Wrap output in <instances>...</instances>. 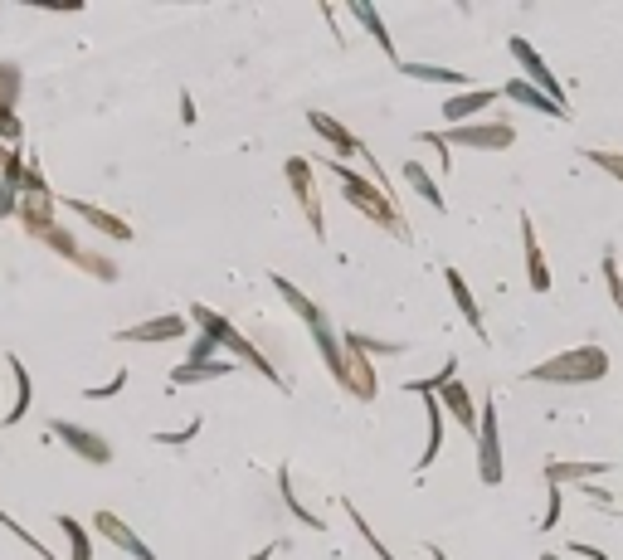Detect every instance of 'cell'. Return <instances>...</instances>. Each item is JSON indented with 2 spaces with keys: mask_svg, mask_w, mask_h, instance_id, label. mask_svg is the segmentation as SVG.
Listing matches in <instances>:
<instances>
[{
  "mask_svg": "<svg viewBox=\"0 0 623 560\" xmlns=\"http://www.w3.org/2000/svg\"><path fill=\"white\" fill-rule=\"evenodd\" d=\"M322 171L341 181V195H346V205H356V210H361L370 224H380V229H385V234H395V239H409V224H404L400 205H395V195L380 186V181H370V176L351 171L346 161H331V156H322Z\"/></svg>",
  "mask_w": 623,
  "mask_h": 560,
  "instance_id": "6da1fadb",
  "label": "cell"
},
{
  "mask_svg": "<svg viewBox=\"0 0 623 560\" xmlns=\"http://www.w3.org/2000/svg\"><path fill=\"white\" fill-rule=\"evenodd\" d=\"M190 317L200 322V332H205V336H215V341H220V351H229V356H234L239 366H249V371L263 375L268 385H278V390H283V375H278V366H273V361H268V356L258 351L254 341H249V336L234 327V322H229V312H215V307L195 302V307H190Z\"/></svg>",
  "mask_w": 623,
  "mask_h": 560,
  "instance_id": "7a4b0ae2",
  "label": "cell"
},
{
  "mask_svg": "<svg viewBox=\"0 0 623 560\" xmlns=\"http://www.w3.org/2000/svg\"><path fill=\"white\" fill-rule=\"evenodd\" d=\"M531 380L536 385H594L609 375V351L604 346H575V351H555L546 361L531 366Z\"/></svg>",
  "mask_w": 623,
  "mask_h": 560,
  "instance_id": "3957f363",
  "label": "cell"
},
{
  "mask_svg": "<svg viewBox=\"0 0 623 560\" xmlns=\"http://www.w3.org/2000/svg\"><path fill=\"white\" fill-rule=\"evenodd\" d=\"M20 93H25V69L15 59H0V147H15V151L25 142Z\"/></svg>",
  "mask_w": 623,
  "mask_h": 560,
  "instance_id": "277c9868",
  "label": "cell"
},
{
  "mask_svg": "<svg viewBox=\"0 0 623 560\" xmlns=\"http://www.w3.org/2000/svg\"><path fill=\"white\" fill-rule=\"evenodd\" d=\"M477 478L482 487H502L507 478V463H502V434H497V405L487 400L482 405V419H477Z\"/></svg>",
  "mask_w": 623,
  "mask_h": 560,
  "instance_id": "5b68a950",
  "label": "cell"
},
{
  "mask_svg": "<svg viewBox=\"0 0 623 560\" xmlns=\"http://www.w3.org/2000/svg\"><path fill=\"white\" fill-rule=\"evenodd\" d=\"M507 49H512V59L521 64V74H526V83H531V88H541V93H546L550 103L570 108V98H565V83H560V78L550 74V64L541 59V54H536V44H531V39L512 35V39H507Z\"/></svg>",
  "mask_w": 623,
  "mask_h": 560,
  "instance_id": "8992f818",
  "label": "cell"
},
{
  "mask_svg": "<svg viewBox=\"0 0 623 560\" xmlns=\"http://www.w3.org/2000/svg\"><path fill=\"white\" fill-rule=\"evenodd\" d=\"M283 176H288V186H293L297 205H302V215H307V224H312V234H317V239H327L322 195H317V186H312V161H307V156H288V161H283Z\"/></svg>",
  "mask_w": 623,
  "mask_h": 560,
  "instance_id": "52a82bcc",
  "label": "cell"
},
{
  "mask_svg": "<svg viewBox=\"0 0 623 560\" xmlns=\"http://www.w3.org/2000/svg\"><path fill=\"white\" fill-rule=\"evenodd\" d=\"M49 429H54V439H59L64 448H74L83 463H93V468H108L112 463V444L98 434V429L74 424V419H49Z\"/></svg>",
  "mask_w": 623,
  "mask_h": 560,
  "instance_id": "ba28073f",
  "label": "cell"
},
{
  "mask_svg": "<svg viewBox=\"0 0 623 560\" xmlns=\"http://www.w3.org/2000/svg\"><path fill=\"white\" fill-rule=\"evenodd\" d=\"M443 137H448V147L507 151L516 142V127H512V122H497V117H487V122H468V127H448Z\"/></svg>",
  "mask_w": 623,
  "mask_h": 560,
  "instance_id": "9c48e42d",
  "label": "cell"
},
{
  "mask_svg": "<svg viewBox=\"0 0 623 560\" xmlns=\"http://www.w3.org/2000/svg\"><path fill=\"white\" fill-rule=\"evenodd\" d=\"M93 531H98L103 541H112V546H117L122 556H137V560H161V556H156V551L147 546V541H142V536H137L132 526L122 522L117 512H108V507H98V512H93Z\"/></svg>",
  "mask_w": 623,
  "mask_h": 560,
  "instance_id": "30bf717a",
  "label": "cell"
},
{
  "mask_svg": "<svg viewBox=\"0 0 623 560\" xmlns=\"http://www.w3.org/2000/svg\"><path fill=\"white\" fill-rule=\"evenodd\" d=\"M185 322L181 312H161V317H147V322H137V327H122L117 341H137V346H161V341H181L185 336Z\"/></svg>",
  "mask_w": 623,
  "mask_h": 560,
  "instance_id": "8fae6325",
  "label": "cell"
},
{
  "mask_svg": "<svg viewBox=\"0 0 623 560\" xmlns=\"http://www.w3.org/2000/svg\"><path fill=\"white\" fill-rule=\"evenodd\" d=\"M59 205L69 210V215H78V220L88 224V229H98V234H108V239H132V224L122 220V215H112V210H103V205H88V200H78V195H59Z\"/></svg>",
  "mask_w": 623,
  "mask_h": 560,
  "instance_id": "7c38bea8",
  "label": "cell"
},
{
  "mask_svg": "<svg viewBox=\"0 0 623 560\" xmlns=\"http://www.w3.org/2000/svg\"><path fill=\"white\" fill-rule=\"evenodd\" d=\"M346 10H351V20H356L370 39H375V49H380V54L400 69L404 59H400V49H395V39H390V30H385V15H380L375 5H366V0H346Z\"/></svg>",
  "mask_w": 623,
  "mask_h": 560,
  "instance_id": "4fadbf2b",
  "label": "cell"
},
{
  "mask_svg": "<svg viewBox=\"0 0 623 560\" xmlns=\"http://www.w3.org/2000/svg\"><path fill=\"white\" fill-rule=\"evenodd\" d=\"M497 98H502L497 88H468V93H458V98H448V103H443V117H448V127H468L473 117L492 112Z\"/></svg>",
  "mask_w": 623,
  "mask_h": 560,
  "instance_id": "5bb4252c",
  "label": "cell"
},
{
  "mask_svg": "<svg viewBox=\"0 0 623 560\" xmlns=\"http://www.w3.org/2000/svg\"><path fill=\"white\" fill-rule=\"evenodd\" d=\"M521 249H526V283H531V293H550V263L541 254V239H536L531 215H521Z\"/></svg>",
  "mask_w": 623,
  "mask_h": 560,
  "instance_id": "9a60e30c",
  "label": "cell"
},
{
  "mask_svg": "<svg viewBox=\"0 0 623 560\" xmlns=\"http://www.w3.org/2000/svg\"><path fill=\"white\" fill-rule=\"evenodd\" d=\"M307 122H312V132H317V137H322V142H327L336 156H366L361 137H356V132H346V127H341L331 112H307Z\"/></svg>",
  "mask_w": 623,
  "mask_h": 560,
  "instance_id": "2e32d148",
  "label": "cell"
},
{
  "mask_svg": "<svg viewBox=\"0 0 623 560\" xmlns=\"http://www.w3.org/2000/svg\"><path fill=\"white\" fill-rule=\"evenodd\" d=\"M307 332H312V341H317L322 366L331 371V380H336V385H346V341H341V332H331L327 317H322L317 327H307Z\"/></svg>",
  "mask_w": 623,
  "mask_h": 560,
  "instance_id": "e0dca14e",
  "label": "cell"
},
{
  "mask_svg": "<svg viewBox=\"0 0 623 560\" xmlns=\"http://www.w3.org/2000/svg\"><path fill=\"white\" fill-rule=\"evenodd\" d=\"M25 156L20 151H10V161H5V171H0V220H15V210H20V195H25Z\"/></svg>",
  "mask_w": 623,
  "mask_h": 560,
  "instance_id": "ac0fdd59",
  "label": "cell"
},
{
  "mask_svg": "<svg viewBox=\"0 0 623 560\" xmlns=\"http://www.w3.org/2000/svg\"><path fill=\"white\" fill-rule=\"evenodd\" d=\"M439 405H443V414H448L453 424H463L468 434H477V419H482V414H477L473 395H468V385H463V380H448V385H443Z\"/></svg>",
  "mask_w": 623,
  "mask_h": 560,
  "instance_id": "d6986e66",
  "label": "cell"
},
{
  "mask_svg": "<svg viewBox=\"0 0 623 560\" xmlns=\"http://www.w3.org/2000/svg\"><path fill=\"white\" fill-rule=\"evenodd\" d=\"M0 361H5V371H10V380H15V405L0 414V424H20V419L30 414V400H35V390H30V371H25V361L10 356V351H0Z\"/></svg>",
  "mask_w": 623,
  "mask_h": 560,
  "instance_id": "ffe728a7",
  "label": "cell"
},
{
  "mask_svg": "<svg viewBox=\"0 0 623 560\" xmlns=\"http://www.w3.org/2000/svg\"><path fill=\"white\" fill-rule=\"evenodd\" d=\"M234 371V361H181L176 371H171V390H185V385H210V380H224V375Z\"/></svg>",
  "mask_w": 623,
  "mask_h": 560,
  "instance_id": "44dd1931",
  "label": "cell"
},
{
  "mask_svg": "<svg viewBox=\"0 0 623 560\" xmlns=\"http://www.w3.org/2000/svg\"><path fill=\"white\" fill-rule=\"evenodd\" d=\"M502 98H512V103H521V108L541 112V117H570V108H560V103H550L541 88H531L526 78H507V88H502Z\"/></svg>",
  "mask_w": 623,
  "mask_h": 560,
  "instance_id": "7402d4cb",
  "label": "cell"
},
{
  "mask_svg": "<svg viewBox=\"0 0 623 560\" xmlns=\"http://www.w3.org/2000/svg\"><path fill=\"white\" fill-rule=\"evenodd\" d=\"M443 278H448V293H453V302H458L463 322H468V327L487 341V322H482V312H477V298H473V288L463 283V273H458V268H443Z\"/></svg>",
  "mask_w": 623,
  "mask_h": 560,
  "instance_id": "603a6c76",
  "label": "cell"
},
{
  "mask_svg": "<svg viewBox=\"0 0 623 560\" xmlns=\"http://www.w3.org/2000/svg\"><path fill=\"white\" fill-rule=\"evenodd\" d=\"M273 288H278V298L288 302V307H293V312H297V317H302V322H307V327H317V322L327 317V312H322L317 302L307 298L302 288H293V278H288V273H273Z\"/></svg>",
  "mask_w": 623,
  "mask_h": 560,
  "instance_id": "cb8c5ba5",
  "label": "cell"
},
{
  "mask_svg": "<svg viewBox=\"0 0 623 560\" xmlns=\"http://www.w3.org/2000/svg\"><path fill=\"white\" fill-rule=\"evenodd\" d=\"M609 473V463H560V458H550L546 463V478L550 483H599Z\"/></svg>",
  "mask_w": 623,
  "mask_h": 560,
  "instance_id": "d4e9b609",
  "label": "cell"
},
{
  "mask_svg": "<svg viewBox=\"0 0 623 560\" xmlns=\"http://www.w3.org/2000/svg\"><path fill=\"white\" fill-rule=\"evenodd\" d=\"M404 78H419V83H448V88H463L468 74L463 69H443V64H419V59H404L400 64Z\"/></svg>",
  "mask_w": 623,
  "mask_h": 560,
  "instance_id": "484cf974",
  "label": "cell"
},
{
  "mask_svg": "<svg viewBox=\"0 0 623 560\" xmlns=\"http://www.w3.org/2000/svg\"><path fill=\"white\" fill-rule=\"evenodd\" d=\"M424 414H429V439H424V453H419V468H434L443 448V405L439 395H424Z\"/></svg>",
  "mask_w": 623,
  "mask_h": 560,
  "instance_id": "4316f807",
  "label": "cell"
},
{
  "mask_svg": "<svg viewBox=\"0 0 623 560\" xmlns=\"http://www.w3.org/2000/svg\"><path fill=\"white\" fill-rule=\"evenodd\" d=\"M404 181L414 186V195H424V200H429L434 210H448V200H443L439 181H434V176H429V171H424L419 161H404Z\"/></svg>",
  "mask_w": 623,
  "mask_h": 560,
  "instance_id": "83f0119b",
  "label": "cell"
},
{
  "mask_svg": "<svg viewBox=\"0 0 623 560\" xmlns=\"http://www.w3.org/2000/svg\"><path fill=\"white\" fill-rule=\"evenodd\" d=\"M341 341L351 351H361V356H404L409 351L404 341H380V336H366V332H341Z\"/></svg>",
  "mask_w": 623,
  "mask_h": 560,
  "instance_id": "f1b7e54d",
  "label": "cell"
},
{
  "mask_svg": "<svg viewBox=\"0 0 623 560\" xmlns=\"http://www.w3.org/2000/svg\"><path fill=\"white\" fill-rule=\"evenodd\" d=\"M278 492H283V502H288V512H293L297 522L307 526V531H322V517H317V512H312V507H302V502H297V492H293V473H288V468H278Z\"/></svg>",
  "mask_w": 623,
  "mask_h": 560,
  "instance_id": "f546056e",
  "label": "cell"
},
{
  "mask_svg": "<svg viewBox=\"0 0 623 560\" xmlns=\"http://www.w3.org/2000/svg\"><path fill=\"white\" fill-rule=\"evenodd\" d=\"M59 531L69 536V560H93V531L78 517H59Z\"/></svg>",
  "mask_w": 623,
  "mask_h": 560,
  "instance_id": "4dcf8cb0",
  "label": "cell"
},
{
  "mask_svg": "<svg viewBox=\"0 0 623 560\" xmlns=\"http://www.w3.org/2000/svg\"><path fill=\"white\" fill-rule=\"evenodd\" d=\"M448 380H458V361H453V356H448V361H443V366H439V371H434V375H429V380H409L404 390L424 400V395H439V390H443V385H448Z\"/></svg>",
  "mask_w": 623,
  "mask_h": 560,
  "instance_id": "1f68e13d",
  "label": "cell"
},
{
  "mask_svg": "<svg viewBox=\"0 0 623 560\" xmlns=\"http://www.w3.org/2000/svg\"><path fill=\"white\" fill-rule=\"evenodd\" d=\"M599 273H604V288H609V302L623 312V273H619V254L614 249H604V263H599Z\"/></svg>",
  "mask_w": 623,
  "mask_h": 560,
  "instance_id": "d6a6232c",
  "label": "cell"
},
{
  "mask_svg": "<svg viewBox=\"0 0 623 560\" xmlns=\"http://www.w3.org/2000/svg\"><path fill=\"white\" fill-rule=\"evenodd\" d=\"M580 156H585L589 166H599L604 176H614V181L623 186V151H599V147H589V151H580Z\"/></svg>",
  "mask_w": 623,
  "mask_h": 560,
  "instance_id": "836d02e7",
  "label": "cell"
},
{
  "mask_svg": "<svg viewBox=\"0 0 623 560\" xmlns=\"http://www.w3.org/2000/svg\"><path fill=\"white\" fill-rule=\"evenodd\" d=\"M560 512H565V487L546 478V517H541V531H555V526H560Z\"/></svg>",
  "mask_w": 623,
  "mask_h": 560,
  "instance_id": "e575fe53",
  "label": "cell"
},
{
  "mask_svg": "<svg viewBox=\"0 0 623 560\" xmlns=\"http://www.w3.org/2000/svg\"><path fill=\"white\" fill-rule=\"evenodd\" d=\"M346 512H351V522H356V531L366 536V546L375 551V556H380V560H395V556H390V546H385V541L370 531V522H366V512H361V507H351V502H346Z\"/></svg>",
  "mask_w": 623,
  "mask_h": 560,
  "instance_id": "d590c367",
  "label": "cell"
},
{
  "mask_svg": "<svg viewBox=\"0 0 623 560\" xmlns=\"http://www.w3.org/2000/svg\"><path fill=\"white\" fill-rule=\"evenodd\" d=\"M200 429H205V424H200V419H190V424H185L181 434H151V439H156L161 448H185L190 439H195V434H200Z\"/></svg>",
  "mask_w": 623,
  "mask_h": 560,
  "instance_id": "8d00e7d4",
  "label": "cell"
},
{
  "mask_svg": "<svg viewBox=\"0 0 623 560\" xmlns=\"http://www.w3.org/2000/svg\"><path fill=\"white\" fill-rule=\"evenodd\" d=\"M215 351H220V341H215V336H195V341H190V351H185V361H215Z\"/></svg>",
  "mask_w": 623,
  "mask_h": 560,
  "instance_id": "74e56055",
  "label": "cell"
},
{
  "mask_svg": "<svg viewBox=\"0 0 623 560\" xmlns=\"http://www.w3.org/2000/svg\"><path fill=\"white\" fill-rule=\"evenodd\" d=\"M419 142H424V147H434L439 151V161H443V171H453V156H448V137H443V132H424V137H419Z\"/></svg>",
  "mask_w": 623,
  "mask_h": 560,
  "instance_id": "f35d334b",
  "label": "cell"
},
{
  "mask_svg": "<svg viewBox=\"0 0 623 560\" xmlns=\"http://www.w3.org/2000/svg\"><path fill=\"white\" fill-rule=\"evenodd\" d=\"M122 385H127V371H117L108 385H93V390H83V395H88V400H112V395H117Z\"/></svg>",
  "mask_w": 623,
  "mask_h": 560,
  "instance_id": "ab89813d",
  "label": "cell"
},
{
  "mask_svg": "<svg viewBox=\"0 0 623 560\" xmlns=\"http://www.w3.org/2000/svg\"><path fill=\"white\" fill-rule=\"evenodd\" d=\"M565 551H575V556H585V560H609L604 551H599V546H585V541H570Z\"/></svg>",
  "mask_w": 623,
  "mask_h": 560,
  "instance_id": "60d3db41",
  "label": "cell"
},
{
  "mask_svg": "<svg viewBox=\"0 0 623 560\" xmlns=\"http://www.w3.org/2000/svg\"><path fill=\"white\" fill-rule=\"evenodd\" d=\"M181 122H185V127H195V122H200V112H195V98H190V93H181Z\"/></svg>",
  "mask_w": 623,
  "mask_h": 560,
  "instance_id": "b9f144b4",
  "label": "cell"
},
{
  "mask_svg": "<svg viewBox=\"0 0 623 560\" xmlns=\"http://www.w3.org/2000/svg\"><path fill=\"white\" fill-rule=\"evenodd\" d=\"M249 560H273V546H263V551H254Z\"/></svg>",
  "mask_w": 623,
  "mask_h": 560,
  "instance_id": "7bdbcfd3",
  "label": "cell"
},
{
  "mask_svg": "<svg viewBox=\"0 0 623 560\" xmlns=\"http://www.w3.org/2000/svg\"><path fill=\"white\" fill-rule=\"evenodd\" d=\"M429 556H434V560H448V551H443V546H429Z\"/></svg>",
  "mask_w": 623,
  "mask_h": 560,
  "instance_id": "ee69618b",
  "label": "cell"
},
{
  "mask_svg": "<svg viewBox=\"0 0 623 560\" xmlns=\"http://www.w3.org/2000/svg\"><path fill=\"white\" fill-rule=\"evenodd\" d=\"M541 560H565V556H555V551H546V556H541Z\"/></svg>",
  "mask_w": 623,
  "mask_h": 560,
  "instance_id": "f6af8a7d",
  "label": "cell"
},
{
  "mask_svg": "<svg viewBox=\"0 0 623 560\" xmlns=\"http://www.w3.org/2000/svg\"><path fill=\"white\" fill-rule=\"evenodd\" d=\"M0 366H5V361H0Z\"/></svg>",
  "mask_w": 623,
  "mask_h": 560,
  "instance_id": "bcb514c9",
  "label": "cell"
}]
</instances>
